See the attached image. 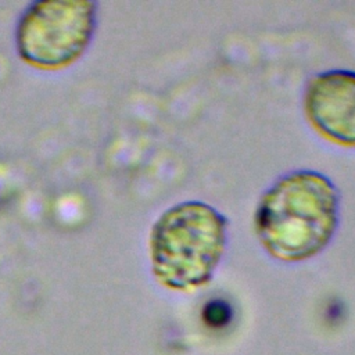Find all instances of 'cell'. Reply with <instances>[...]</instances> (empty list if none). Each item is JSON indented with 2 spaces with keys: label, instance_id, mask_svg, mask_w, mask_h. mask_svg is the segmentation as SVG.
I'll use <instances>...</instances> for the list:
<instances>
[{
  "label": "cell",
  "instance_id": "cell-3",
  "mask_svg": "<svg viewBox=\"0 0 355 355\" xmlns=\"http://www.w3.org/2000/svg\"><path fill=\"white\" fill-rule=\"evenodd\" d=\"M98 25L93 0H37L19 14L14 28L18 58L39 71H61L89 50Z\"/></svg>",
  "mask_w": 355,
  "mask_h": 355
},
{
  "label": "cell",
  "instance_id": "cell-2",
  "mask_svg": "<svg viewBox=\"0 0 355 355\" xmlns=\"http://www.w3.org/2000/svg\"><path fill=\"white\" fill-rule=\"evenodd\" d=\"M226 241L227 219L216 208L197 200L175 204L150 229L151 273L165 288L197 290L212 279Z\"/></svg>",
  "mask_w": 355,
  "mask_h": 355
},
{
  "label": "cell",
  "instance_id": "cell-4",
  "mask_svg": "<svg viewBox=\"0 0 355 355\" xmlns=\"http://www.w3.org/2000/svg\"><path fill=\"white\" fill-rule=\"evenodd\" d=\"M302 108L306 121L323 139L355 148V72L324 71L305 85Z\"/></svg>",
  "mask_w": 355,
  "mask_h": 355
},
{
  "label": "cell",
  "instance_id": "cell-1",
  "mask_svg": "<svg viewBox=\"0 0 355 355\" xmlns=\"http://www.w3.org/2000/svg\"><path fill=\"white\" fill-rule=\"evenodd\" d=\"M338 190L326 175L293 171L261 196L254 230L270 257L301 262L329 245L338 226Z\"/></svg>",
  "mask_w": 355,
  "mask_h": 355
}]
</instances>
